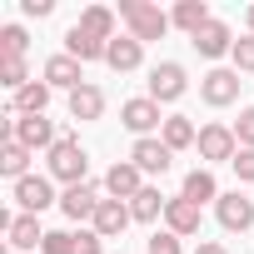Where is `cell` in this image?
Segmentation results:
<instances>
[{"mask_svg":"<svg viewBox=\"0 0 254 254\" xmlns=\"http://www.w3.org/2000/svg\"><path fill=\"white\" fill-rule=\"evenodd\" d=\"M70 115H75V120H100V115H105V90H100V85H80V90L70 95Z\"/></svg>","mask_w":254,"mask_h":254,"instance_id":"7402d4cb","label":"cell"},{"mask_svg":"<svg viewBox=\"0 0 254 254\" xmlns=\"http://www.w3.org/2000/svg\"><path fill=\"white\" fill-rule=\"evenodd\" d=\"M0 85H5L10 95H20V90L30 85V70H25V60H0Z\"/></svg>","mask_w":254,"mask_h":254,"instance_id":"f1b7e54d","label":"cell"},{"mask_svg":"<svg viewBox=\"0 0 254 254\" xmlns=\"http://www.w3.org/2000/svg\"><path fill=\"white\" fill-rule=\"evenodd\" d=\"M105 50H110L105 40H95L90 30L70 25V35H65V55H70V60H80V65H85V60H105Z\"/></svg>","mask_w":254,"mask_h":254,"instance_id":"d6986e66","label":"cell"},{"mask_svg":"<svg viewBox=\"0 0 254 254\" xmlns=\"http://www.w3.org/2000/svg\"><path fill=\"white\" fill-rule=\"evenodd\" d=\"M194 254H224V244H214V239H204V244H199Z\"/></svg>","mask_w":254,"mask_h":254,"instance_id":"8d00e7d4","label":"cell"},{"mask_svg":"<svg viewBox=\"0 0 254 254\" xmlns=\"http://www.w3.org/2000/svg\"><path fill=\"white\" fill-rule=\"evenodd\" d=\"M15 204H20V214H40V209H50V204H60V199H55V185H50L45 175H25V180L15 185Z\"/></svg>","mask_w":254,"mask_h":254,"instance_id":"ba28073f","label":"cell"},{"mask_svg":"<svg viewBox=\"0 0 254 254\" xmlns=\"http://www.w3.org/2000/svg\"><path fill=\"white\" fill-rule=\"evenodd\" d=\"M180 194H185V199H194V204H204V199H219V185H214V175H209V170H190Z\"/></svg>","mask_w":254,"mask_h":254,"instance_id":"484cf974","label":"cell"},{"mask_svg":"<svg viewBox=\"0 0 254 254\" xmlns=\"http://www.w3.org/2000/svg\"><path fill=\"white\" fill-rule=\"evenodd\" d=\"M214 214H219V224H224L229 234H244V229L254 224V199H244L239 190H234V194H219V199H214Z\"/></svg>","mask_w":254,"mask_h":254,"instance_id":"30bf717a","label":"cell"},{"mask_svg":"<svg viewBox=\"0 0 254 254\" xmlns=\"http://www.w3.org/2000/svg\"><path fill=\"white\" fill-rule=\"evenodd\" d=\"M130 204L125 199H100V209H95V219H90V229L100 234V239H120L125 229H130Z\"/></svg>","mask_w":254,"mask_h":254,"instance_id":"9c48e42d","label":"cell"},{"mask_svg":"<svg viewBox=\"0 0 254 254\" xmlns=\"http://www.w3.org/2000/svg\"><path fill=\"white\" fill-rule=\"evenodd\" d=\"M25 45H30V35H25L20 25H5V30H0V60H25Z\"/></svg>","mask_w":254,"mask_h":254,"instance_id":"83f0119b","label":"cell"},{"mask_svg":"<svg viewBox=\"0 0 254 254\" xmlns=\"http://www.w3.org/2000/svg\"><path fill=\"white\" fill-rule=\"evenodd\" d=\"M40 254H75V234H70V229H45Z\"/></svg>","mask_w":254,"mask_h":254,"instance_id":"f546056e","label":"cell"},{"mask_svg":"<svg viewBox=\"0 0 254 254\" xmlns=\"http://www.w3.org/2000/svg\"><path fill=\"white\" fill-rule=\"evenodd\" d=\"M239 70H209L204 80H199V100L204 105H214V110H224V105H234L239 100Z\"/></svg>","mask_w":254,"mask_h":254,"instance_id":"52a82bcc","label":"cell"},{"mask_svg":"<svg viewBox=\"0 0 254 254\" xmlns=\"http://www.w3.org/2000/svg\"><path fill=\"white\" fill-rule=\"evenodd\" d=\"M20 10H25V15H40V20H45V15L55 10V0H20Z\"/></svg>","mask_w":254,"mask_h":254,"instance_id":"d590c367","label":"cell"},{"mask_svg":"<svg viewBox=\"0 0 254 254\" xmlns=\"http://www.w3.org/2000/svg\"><path fill=\"white\" fill-rule=\"evenodd\" d=\"M120 15L130 20V35L145 45V40H165L170 30V15L160 5H150V0H120Z\"/></svg>","mask_w":254,"mask_h":254,"instance_id":"7a4b0ae2","label":"cell"},{"mask_svg":"<svg viewBox=\"0 0 254 254\" xmlns=\"http://www.w3.org/2000/svg\"><path fill=\"white\" fill-rule=\"evenodd\" d=\"M45 85L50 90H80L85 85V75H80V60H70V55H55V60H45Z\"/></svg>","mask_w":254,"mask_h":254,"instance_id":"e0dca14e","label":"cell"},{"mask_svg":"<svg viewBox=\"0 0 254 254\" xmlns=\"http://www.w3.org/2000/svg\"><path fill=\"white\" fill-rule=\"evenodd\" d=\"M140 60H145V45H140L135 35H115V40H110V50H105V65H110V70H120V75L140 70Z\"/></svg>","mask_w":254,"mask_h":254,"instance_id":"9a60e30c","label":"cell"},{"mask_svg":"<svg viewBox=\"0 0 254 254\" xmlns=\"http://www.w3.org/2000/svg\"><path fill=\"white\" fill-rule=\"evenodd\" d=\"M120 125H125L130 135H140V140H150V130H165L160 105H155L150 95H140V100H125V105H120Z\"/></svg>","mask_w":254,"mask_h":254,"instance_id":"8992f818","label":"cell"},{"mask_svg":"<svg viewBox=\"0 0 254 254\" xmlns=\"http://www.w3.org/2000/svg\"><path fill=\"white\" fill-rule=\"evenodd\" d=\"M60 209H65V219H95V209H100L95 185H90V180H85V185H70V190L60 194Z\"/></svg>","mask_w":254,"mask_h":254,"instance_id":"2e32d148","label":"cell"},{"mask_svg":"<svg viewBox=\"0 0 254 254\" xmlns=\"http://www.w3.org/2000/svg\"><path fill=\"white\" fill-rule=\"evenodd\" d=\"M0 175L15 180V185L30 175V150H25L20 140H5V150H0Z\"/></svg>","mask_w":254,"mask_h":254,"instance_id":"603a6c76","label":"cell"},{"mask_svg":"<svg viewBox=\"0 0 254 254\" xmlns=\"http://www.w3.org/2000/svg\"><path fill=\"white\" fill-rule=\"evenodd\" d=\"M234 140H239V150H254V105L239 115V125H234Z\"/></svg>","mask_w":254,"mask_h":254,"instance_id":"1f68e13d","label":"cell"},{"mask_svg":"<svg viewBox=\"0 0 254 254\" xmlns=\"http://www.w3.org/2000/svg\"><path fill=\"white\" fill-rule=\"evenodd\" d=\"M130 160L140 165V175H165L170 170V160H175V150L165 145V140H135V150H130Z\"/></svg>","mask_w":254,"mask_h":254,"instance_id":"4fadbf2b","label":"cell"},{"mask_svg":"<svg viewBox=\"0 0 254 254\" xmlns=\"http://www.w3.org/2000/svg\"><path fill=\"white\" fill-rule=\"evenodd\" d=\"M140 190H145V180H140V165H135V160L110 165V175H105V194H110V199H125V204H130Z\"/></svg>","mask_w":254,"mask_h":254,"instance_id":"8fae6325","label":"cell"},{"mask_svg":"<svg viewBox=\"0 0 254 254\" xmlns=\"http://www.w3.org/2000/svg\"><path fill=\"white\" fill-rule=\"evenodd\" d=\"M194 150H199V160H209V165H234V155H239L234 125H204L199 140H194Z\"/></svg>","mask_w":254,"mask_h":254,"instance_id":"277c9868","label":"cell"},{"mask_svg":"<svg viewBox=\"0 0 254 254\" xmlns=\"http://www.w3.org/2000/svg\"><path fill=\"white\" fill-rule=\"evenodd\" d=\"M244 20H249V35H254V5H249V10H244Z\"/></svg>","mask_w":254,"mask_h":254,"instance_id":"74e56055","label":"cell"},{"mask_svg":"<svg viewBox=\"0 0 254 254\" xmlns=\"http://www.w3.org/2000/svg\"><path fill=\"white\" fill-rule=\"evenodd\" d=\"M170 150H190L194 140H199V130H194V125H190V115H170L165 120V135H160Z\"/></svg>","mask_w":254,"mask_h":254,"instance_id":"d4e9b609","label":"cell"},{"mask_svg":"<svg viewBox=\"0 0 254 254\" xmlns=\"http://www.w3.org/2000/svg\"><path fill=\"white\" fill-rule=\"evenodd\" d=\"M145 254H180V234H170V229H165V234H155V239L145 244Z\"/></svg>","mask_w":254,"mask_h":254,"instance_id":"d6a6232c","label":"cell"},{"mask_svg":"<svg viewBox=\"0 0 254 254\" xmlns=\"http://www.w3.org/2000/svg\"><path fill=\"white\" fill-rule=\"evenodd\" d=\"M15 100V115H45V105H50V85L45 80H30L20 95H10Z\"/></svg>","mask_w":254,"mask_h":254,"instance_id":"cb8c5ba5","label":"cell"},{"mask_svg":"<svg viewBox=\"0 0 254 254\" xmlns=\"http://www.w3.org/2000/svg\"><path fill=\"white\" fill-rule=\"evenodd\" d=\"M190 45L204 55V60H219V55H234V35H229V25L224 20H209L199 35H190Z\"/></svg>","mask_w":254,"mask_h":254,"instance_id":"7c38bea8","label":"cell"},{"mask_svg":"<svg viewBox=\"0 0 254 254\" xmlns=\"http://www.w3.org/2000/svg\"><path fill=\"white\" fill-rule=\"evenodd\" d=\"M5 234H10L15 249H35V244H45L40 214H10V219H5Z\"/></svg>","mask_w":254,"mask_h":254,"instance_id":"ac0fdd59","label":"cell"},{"mask_svg":"<svg viewBox=\"0 0 254 254\" xmlns=\"http://www.w3.org/2000/svg\"><path fill=\"white\" fill-rule=\"evenodd\" d=\"M234 70L239 75H254V35L249 40H234Z\"/></svg>","mask_w":254,"mask_h":254,"instance_id":"4dcf8cb0","label":"cell"},{"mask_svg":"<svg viewBox=\"0 0 254 254\" xmlns=\"http://www.w3.org/2000/svg\"><path fill=\"white\" fill-rule=\"evenodd\" d=\"M75 25H80V30H90L95 40H105V45L115 40V10H105V5H85Z\"/></svg>","mask_w":254,"mask_h":254,"instance_id":"44dd1931","label":"cell"},{"mask_svg":"<svg viewBox=\"0 0 254 254\" xmlns=\"http://www.w3.org/2000/svg\"><path fill=\"white\" fill-rule=\"evenodd\" d=\"M45 160H50V180H60L65 190H70V185H85V175H90V155H85L80 140H70V135H60V145H55Z\"/></svg>","mask_w":254,"mask_h":254,"instance_id":"6da1fadb","label":"cell"},{"mask_svg":"<svg viewBox=\"0 0 254 254\" xmlns=\"http://www.w3.org/2000/svg\"><path fill=\"white\" fill-rule=\"evenodd\" d=\"M165 204H170V199H165L160 190H150V185H145V190L130 199V214H135L140 224H150V219H160V214H165Z\"/></svg>","mask_w":254,"mask_h":254,"instance_id":"4316f807","label":"cell"},{"mask_svg":"<svg viewBox=\"0 0 254 254\" xmlns=\"http://www.w3.org/2000/svg\"><path fill=\"white\" fill-rule=\"evenodd\" d=\"M75 254H105V239L90 229V234H75Z\"/></svg>","mask_w":254,"mask_h":254,"instance_id":"e575fe53","label":"cell"},{"mask_svg":"<svg viewBox=\"0 0 254 254\" xmlns=\"http://www.w3.org/2000/svg\"><path fill=\"white\" fill-rule=\"evenodd\" d=\"M5 140H20L30 155H35V150H45V155H50V150L60 145L55 125H50L45 115H10V125H5Z\"/></svg>","mask_w":254,"mask_h":254,"instance_id":"3957f363","label":"cell"},{"mask_svg":"<svg viewBox=\"0 0 254 254\" xmlns=\"http://www.w3.org/2000/svg\"><path fill=\"white\" fill-rule=\"evenodd\" d=\"M185 90H190V75H185L180 60H160V65L150 70V100H155V105H170V100H180Z\"/></svg>","mask_w":254,"mask_h":254,"instance_id":"5b68a950","label":"cell"},{"mask_svg":"<svg viewBox=\"0 0 254 254\" xmlns=\"http://www.w3.org/2000/svg\"><path fill=\"white\" fill-rule=\"evenodd\" d=\"M209 20H214V15H209V5H204V0H180V5H175V15H170V25H180L185 35H199Z\"/></svg>","mask_w":254,"mask_h":254,"instance_id":"ffe728a7","label":"cell"},{"mask_svg":"<svg viewBox=\"0 0 254 254\" xmlns=\"http://www.w3.org/2000/svg\"><path fill=\"white\" fill-rule=\"evenodd\" d=\"M234 175H239L244 185H254V150H239V155H234Z\"/></svg>","mask_w":254,"mask_h":254,"instance_id":"836d02e7","label":"cell"},{"mask_svg":"<svg viewBox=\"0 0 254 254\" xmlns=\"http://www.w3.org/2000/svg\"><path fill=\"white\" fill-rule=\"evenodd\" d=\"M165 224H170V234H199V224H204V214H199V204L194 199H185V194H175L170 204H165Z\"/></svg>","mask_w":254,"mask_h":254,"instance_id":"5bb4252c","label":"cell"}]
</instances>
